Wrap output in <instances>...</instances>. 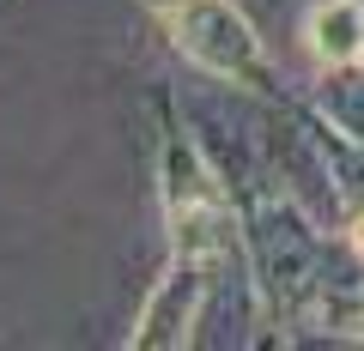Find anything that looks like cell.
I'll use <instances>...</instances> for the list:
<instances>
[{"label":"cell","instance_id":"cell-1","mask_svg":"<svg viewBox=\"0 0 364 351\" xmlns=\"http://www.w3.org/2000/svg\"><path fill=\"white\" fill-rule=\"evenodd\" d=\"M316 49H322V61H358L364 55V6L358 0H328L316 13Z\"/></svg>","mask_w":364,"mask_h":351},{"label":"cell","instance_id":"cell-2","mask_svg":"<svg viewBox=\"0 0 364 351\" xmlns=\"http://www.w3.org/2000/svg\"><path fill=\"white\" fill-rule=\"evenodd\" d=\"M358 243H364V218H358Z\"/></svg>","mask_w":364,"mask_h":351}]
</instances>
